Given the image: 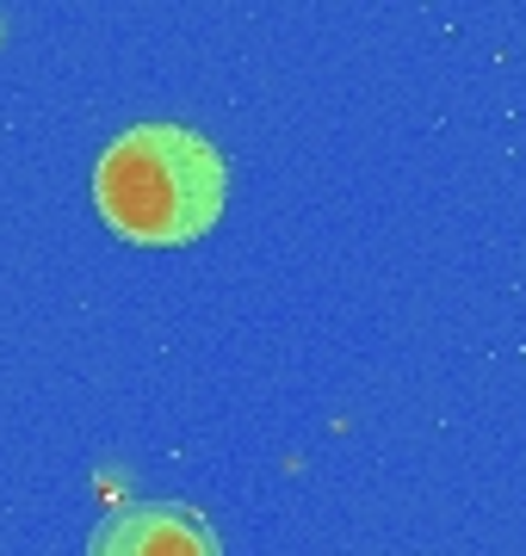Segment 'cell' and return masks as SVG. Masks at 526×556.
Returning a JSON list of instances; mask_svg holds the SVG:
<instances>
[{"label": "cell", "mask_w": 526, "mask_h": 556, "mask_svg": "<svg viewBox=\"0 0 526 556\" xmlns=\"http://www.w3.org/2000/svg\"><path fill=\"white\" fill-rule=\"evenodd\" d=\"M100 217L137 248H186L229 204V161L192 124H130L93 161Z\"/></svg>", "instance_id": "obj_1"}, {"label": "cell", "mask_w": 526, "mask_h": 556, "mask_svg": "<svg viewBox=\"0 0 526 556\" xmlns=\"http://www.w3.org/2000/svg\"><path fill=\"white\" fill-rule=\"evenodd\" d=\"M87 556H223V544L186 501H124L93 526Z\"/></svg>", "instance_id": "obj_2"}]
</instances>
